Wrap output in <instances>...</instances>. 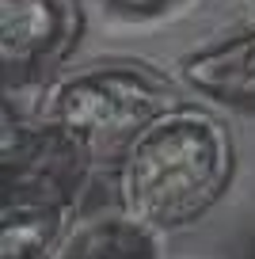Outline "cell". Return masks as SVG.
<instances>
[{
	"mask_svg": "<svg viewBox=\"0 0 255 259\" xmlns=\"http://www.w3.org/2000/svg\"><path fill=\"white\" fill-rule=\"evenodd\" d=\"M236 176L232 134L217 114L179 99L111 168L114 202L172 236L198 225Z\"/></svg>",
	"mask_w": 255,
	"mask_h": 259,
	"instance_id": "obj_1",
	"label": "cell"
},
{
	"mask_svg": "<svg viewBox=\"0 0 255 259\" xmlns=\"http://www.w3.org/2000/svg\"><path fill=\"white\" fill-rule=\"evenodd\" d=\"M176 103V84L160 69L134 57H114L61 73L34 103V118L46 122L96 171H111L141 130Z\"/></svg>",
	"mask_w": 255,
	"mask_h": 259,
	"instance_id": "obj_2",
	"label": "cell"
},
{
	"mask_svg": "<svg viewBox=\"0 0 255 259\" xmlns=\"http://www.w3.org/2000/svg\"><path fill=\"white\" fill-rule=\"evenodd\" d=\"M84 34L80 0H0V80L4 103H38L61 76Z\"/></svg>",
	"mask_w": 255,
	"mask_h": 259,
	"instance_id": "obj_3",
	"label": "cell"
},
{
	"mask_svg": "<svg viewBox=\"0 0 255 259\" xmlns=\"http://www.w3.org/2000/svg\"><path fill=\"white\" fill-rule=\"evenodd\" d=\"M176 76L187 92L229 111L255 114V23L229 38L183 54Z\"/></svg>",
	"mask_w": 255,
	"mask_h": 259,
	"instance_id": "obj_4",
	"label": "cell"
},
{
	"mask_svg": "<svg viewBox=\"0 0 255 259\" xmlns=\"http://www.w3.org/2000/svg\"><path fill=\"white\" fill-rule=\"evenodd\" d=\"M164 251V233L137 221L118 202L111 210L76 213L54 259H152Z\"/></svg>",
	"mask_w": 255,
	"mask_h": 259,
	"instance_id": "obj_5",
	"label": "cell"
},
{
	"mask_svg": "<svg viewBox=\"0 0 255 259\" xmlns=\"http://www.w3.org/2000/svg\"><path fill=\"white\" fill-rule=\"evenodd\" d=\"M191 0H103V8L118 19H130V23H149V19H164L172 12H179Z\"/></svg>",
	"mask_w": 255,
	"mask_h": 259,
	"instance_id": "obj_6",
	"label": "cell"
}]
</instances>
